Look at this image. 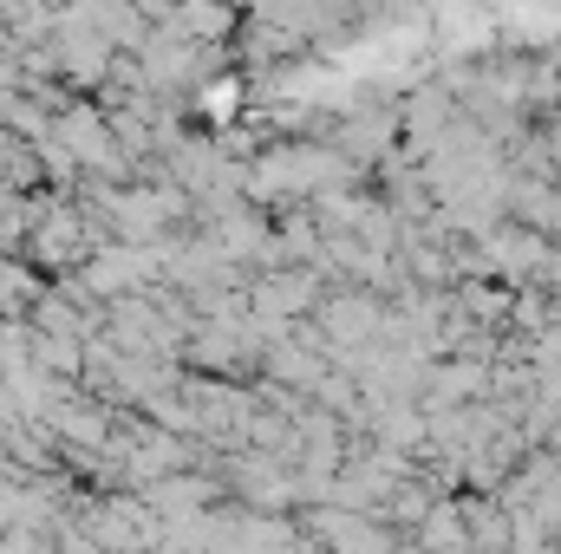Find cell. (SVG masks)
Wrapping results in <instances>:
<instances>
[{
  "label": "cell",
  "instance_id": "1",
  "mask_svg": "<svg viewBox=\"0 0 561 554\" xmlns=\"http://www.w3.org/2000/svg\"><path fill=\"white\" fill-rule=\"evenodd\" d=\"M79 255H85L79 222H72L66 209H53V216L33 229V262H39V268H66V262H79Z\"/></svg>",
  "mask_w": 561,
  "mask_h": 554
},
{
  "label": "cell",
  "instance_id": "2",
  "mask_svg": "<svg viewBox=\"0 0 561 554\" xmlns=\"http://www.w3.org/2000/svg\"><path fill=\"white\" fill-rule=\"evenodd\" d=\"M203 112H209L216 125H222V118H236V112H242V79H236V72L209 79V85H203Z\"/></svg>",
  "mask_w": 561,
  "mask_h": 554
}]
</instances>
